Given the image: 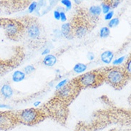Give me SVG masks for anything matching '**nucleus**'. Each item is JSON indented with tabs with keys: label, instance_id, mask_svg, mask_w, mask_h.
I'll list each match as a JSON object with an SVG mask.
<instances>
[{
	"label": "nucleus",
	"instance_id": "obj_1",
	"mask_svg": "<svg viewBox=\"0 0 131 131\" xmlns=\"http://www.w3.org/2000/svg\"><path fill=\"white\" fill-rule=\"evenodd\" d=\"M20 21L24 25V36L26 42L31 48L36 49L46 42V35L42 25L37 19L26 16Z\"/></svg>",
	"mask_w": 131,
	"mask_h": 131
},
{
	"label": "nucleus",
	"instance_id": "obj_2",
	"mask_svg": "<svg viewBox=\"0 0 131 131\" xmlns=\"http://www.w3.org/2000/svg\"><path fill=\"white\" fill-rule=\"evenodd\" d=\"M47 117H50L58 123L64 125L66 123L69 115V109L67 104L63 103L57 97L47 102L42 107Z\"/></svg>",
	"mask_w": 131,
	"mask_h": 131
},
{
	"label": "nucleus",
	"instance_id": "obj_3",
	"mask_svg": "<svg viewBox=\"0 0 131 131\" xmlns=\"http://www.w3.org/2000/svg\"><path fill=\"white\" fill-rule=\"evenodd\" d=\"M100 72L103 74L104 81L116 90L123 88L130 80V77L126 74L123 67L113 66L106 67L101 70Z\"/></svg>",
	"mask_w": 131,
	"mask_h": 131
},
{
	"label": "nucleus",
	"instance_id": "obj_4",
	"mask_svg": "<svg viewBox=\"0 0 131 131\" xmlns=\"http://www.w3.org/2000/svg\"><path fill=\"white\" fill-rule=\"evenodd\" d=\"M70 23L73 35L78 38H82L88 34L95 26L90 20L87 11L79 10Z\"/></svg>",
	"mask_w": 131,
	"mask_h": 131
},
{
	"label": "nucleus",
	"instance_id": "obj_5",
	"mask_svg": "<svg viewBox=\"0 0 131 131\" xmlns=\"http://www.w3.org/2000/svg\"><path fill=\"white\" fill-rule=\"evenodd\" d=\"M19 124L33 126L42 123L47 118L42 108H26L15 112Z\"/></svg>",
	"mask_w": 131,
	"mask_h": 131
},
{
	"label": "nucleus",
	"instance_id": "obj_6",
	"mask_svg": "<svg viewBox=\"0 0 131 131\" xmlns=\"http://www.w3.org/2000/svg\"><path fill=\"white\" fill-rule=\"evenodd\" d=\"M0 27L3 29L8 39L13 41H19L23 39L24 25L20 20L2 18L0 19Z\"/></svg>",
	"mask_w": 131,
	"mask_h": 131
},
{
	"label": "nucleus",
	"instance_id": "obj_7",
	"mask_svg": "<svg viewBox=\"0 0 131 131\" xmlns=\"http://www.w3.org/2000/svg\"><path fill=\"white\" fill-rule=\"evenodd\" d=\"M81 90L82 89L74 78L67 82L66 85L58 90L54 97L69 105L79 95Z\"/></svg>",
	"mask_w": 131,
	"mask_h": 131
},
{
	"label": "nucleus",
	"instance_id": "obj_8",
	"mask_svg": "<svg viewBox=\"0 0 131 131\" xmlns=\"http://www.w3.org/2000/svg\"><path fill=\"white\" fill-rule=\"evenodd\" d=\"M75 80L81 89L96 88L105 82L100 70L89 71L76 78Z\"/></svg>",
	"mask_w": 131,
	"mask_h": 131
},
{
	"label": "nucleus",
	"instance_id": "obj_9",
	"mask_svg": "<svg viewBox=\"0 0 131 131\" xmlns=\"http://www.w3.org/2000/svg\"><path fill=\"white\" fill-rule=\"evenodd\" d=\"M18 124L15 112L12 110L0 111V130H10Z\"/></svg>",
	"mask_w": 131,
	"mask_h": 131
},
{
	"label": "nucleus",
	"instance_id": "obj_10",
	"mask_svg": "<svg viewBox=\"0 0 131 131\" xmlns=\"http://www.w3.org/2000/svg\"><path fill=\"white\" fill-rule=\"evenodd\" d=\"M29 4V1H4L0 2V6L7 10L16 12L24 9Z\"/></svg>",
	"mask_w": 131,
	"mask_h": 131
},
{
	"label": "nucleus",
	"instance_id": "obj_11",
	"mask_svg": "<svg viewBox=\"0 0 131 131\" xmlns=\"http://www.w3.org/2000/svg\"><path fill=\"white\" fill-rule=\"evenodd\" d=\"M14 94V90L9 84H4L0 89V96L4 99H9Z\"/></svg>",
	"mask_w": 131,
	"mask_h": 131
},
{
	"label": "nucleus",
	"instance_id": "obj_12",
	"mask_svg": "<svg viewBox=\"0 0 131 131\" xmlns=\"http://www.w3.org/2000/svg\"><path fill=\"white\" fill-rule=\"evenodd\" d=\"M61 32L65 38L68 39H72L74 37L72 29L70 22L64 23L61 27Z\"/></svg>",
	"mask_w": 131,
	"mask_h": 131
},
{
	"label": "nucleus",
	"instance_id": "obj_13",
	"mask_svg": "<svg viewBox=\"0 0 131 131\" xmlns=\"http://www.w3.org/2000/svg\"><path fill=\"white\" fill-rule=\"evenodd\" d=\"M114 53L110 50H106L103 52L100 55V60L104 64H108L112 62L113 60Z\"/></svg>",
	"mask_w": 131,
	"mask_h": 131
},
{
	"label": "nucleus",
	"instance_id": "obj_14",
	"mask_svg": "<svg viewBox=\"0 0 131 131\" xmlns=\"http://www.w3.org/2000/svg\"><path fill=\"white\" fill-rule=\"evenodd\" d=\"M57 57L53 54H47L44 57L42 60V63L47 67H53L54 64L57 63Z\"/></svg>",
	"mask_w": 131,
	"mask_h": 131
},
{
	"label": "nucleus",
	"instance_id": "obj_15",
	"mask_svg": "<svg viewBox=\"0 0 131 131\" xmlns=\"http://www.w3.org/2000/svg\"><path fill=\"white\" fill-rule=\"evenodd\" d=\"M26 78V74L24 72L20 70H17L12 74V80L14 82H20L23 81Z\"/></svg>",
	"mask_w": 131,
	"mask_h": 131
},
{
	"label": "nucleus",
	"instance_id": "obj_16",
	"mask_svg": "<svg viewBox=\"0 0 131 131\" xmlns=\"http://www.w3.org/2000/svg\"><path fill=\"white\" fill-rule=\"evenodd\" d=\"M87 65L83 63H78L76 64L73 67V70L74 71V72L76 73H82L86 71L87 70Z\"/></svg>",
	"mask_w": 131,
	"mask_h": 131
},
{
	"label": "nucleus",
	"instance_id": "obj_17",
	"mask_svg": "<svg viewBox=\"0 0 131 131\" xmlns=\"http://www.w3.org/2000/svg\"><path fill=\"white\" fill-rule=\"evenodd\" d=\"M101 9H102V12L105 14H106L107 13H108L109 12H110L111 9V3L110 1H104L102 4H101Z\"/></svg>",
	"mask_w": 131,
	"mask_h": 131
},
{
	"label": "nucleus",
	"instance_id": "obj_18",
	"mask_svg": "<svg viewBox=\"0 0 131 131\" xmlns=\"http://www.w3.org/2000/svg\"><path fill=\"white\" fill-rule=\"evenodd\" d=\"M125 71V72H126V74H128L129 77H130L131 76V56L130 54L129 55V57H128V59H127V60L125 62V63L124 67Z\"/></svg>",
	"mask_w": 131,
	"mask_h": 131
},
{
	"label": "nucleus",
	"instance_id": "obj_19",
	"mask_svg": "<svg viewBox=\"0 0 131 131\" xmlns=\"http://www.w3.org/2000/svg\"><path fill=\"white\" fill-rule=\"evenodd\" d=\"M110 30L108 27H103L100 29V37L101 38H107L110 36Z\"/></svg>",
	"mask_w": 131,
	"mask_h": 131
},
{
	"label": "nucleus",
	"instance_id": "obj_20",
	"mask_svg": "<svg viewBox=\"0 0 131 131\" xmlns=\"http://www.w3.org/2000/svg\"><path fill=\"white\" fill-rule=\"evenodd\" d=\"M74 131H92V129L89 127V125L85 124L83 123H78Z\"/></svg>",
	"mask_w": 131,
	"mask_h": 131
},
{
	"label": "nucleus",
	"instance_id": "obj_21",
	"mask_svg": "<svg viewBox=\"0 0 131 131\" xmlns=\"http://www.w3.org/2000/svg\"><path fill=\"white\" fill-rule=\"evenodd\" d=\"M36 68L35 67L34 65H27V66H26L25 67V69H24V70H25V74H32V72H34L35 71Z\"/></svg>",
	"mask_w": 131,
	"mask_h": 131
},
{
	"label": "nucleus",
	"instance_id": "obj_22",
	"mask_svg": "<svg viewBox=\"0 0 131 131\" xmlns=\"http://www.w3.org/2000/svg\"><path fill=\"white\" fill-rule=\"evenodd\" d=\"M119 23H120V20H119L118 18H113L109 21L108 27H110V28L111 27H116V26L119 25Z\"/></svg>",
	"mask_w": 131,
	"mask_h": 131
},
{
	"label": "nucleus",
	"instance_id": "obj_23",
	"mask_svg": "<svg viewBox=\"0 0 131 131\" xmlns=\"http://www.w3.org/2000/svg\"><path fill=\"white\" fill-rule=\"evenodd\" d=\"M37 5H38V3L36 2H31V3L29 4V5L28 7L29 12L31 14L34 11H35L37 9Z\"/></svg>",
	"mask_w": 131,
	"mask_h": 131
},
{
	"label": "nucleus",
	"instance_id": "obj_24",
	"mask_svg": "<svg viewBox=\"0 0 131 131\" xmlns=\"http://www.w3.org/2000/svg\"><path fill=\"white\" fill-rule=\"evenodd\" d=\"M124 59L125 57H120V58H118L117 60H115L113 62V64L114 66H118V65H120V64H121L123 62Z\"/></svg>",
	"mask_w": 131,
	"mask_h": 131
},
{
	"label": "nucleus",
	"instance_id": "obj_25",
	"mask_svg": "<svg viewBox=\"0 0 131 131\" xmlns=\"http://www.w3.org/2000/svg\"><path fill=\"white\" fill-rule=\"evenodd\" d=\"M61 3L62 4H64L65 7L68 9H70L71 7H72V2H71V1L70 0H62L61 1Z\"/></svg>",
	"mask_w": 131,
	"mask_h": 131
},
{
	"label": "nucleus",
	"instance_id": "obj_26",
	"mask_svg": "<svg viewBox=\"0 0 131 131\" xmlns=\"http://www.w3.org/2000/svg\"><path fill=\"white\" fill-rule=\"evenodd\" d=\"M67 82H68L67 80H62L61 82H60L57 85V86H56V89L58 90H60V88H62L63 86H64V85L67 84Z\"/></svg>",
	"mask_w": 131,
	"mask_h": 131
},
{
	"label": "nucleus",
	"instance_id": "obj_27",
	"mask_svg": "<svg viewBox=\"0 0 131 131\" xmlns=\"http://www.w3.org/2000/svg\"><path fill=\"white\" fill-rule=\"evenodd\" d=\"M113 11H110V12H109L108 13H107V14L105 15V20H111L113 17Z\"/></svg>",
	"mask_w": 131,
	"mask_h": 131
},
{
	"label": "nucleus",
	"instance_id": "obj_28",
	"mask_svg": "<svg viewBox=\"0 0 131 131\" xmlns=\"http://www.w3.org/2000/svg\"><path fill=\"white\" fill-rule=\"evenodd\" d=\"M60 19L62 22L67 21V16H66V14L64 11H60Z\"/></svg>",
	"mask_w": 131,
	"mask_h": 131
},
{
	"label": "nucleus",
	"instance_id": "obj_29",
	"mask_svg": "<svg viewBox=\"0 0 131 131\" xmlns=\"http://www.w3.org/2000/svg\"><path fill=\"white\" fill-rule=\"evenodd\" d=\"M54 17L56 20H60V12L59 10H55L54 12Z\"/></svg>",
	"mask_w": 131,
	"mask_h": 131
},
{
	"label": "nucleus",
	"instance_id": "obj_30",
	"mask_svg": "<svg viewBox=\"0 0 131 131\" xmlns=\"http://www.w3.org/2000/svg\"><path fill=\"white\" fill-rule=\"evenodd\" d=\"M110 3H111L112 8H116L120 4L121 1H110Z\"/></svg>",
	"mask_w": 131,
	"mask_h": 131
},
{
	"label": "nucleus",
	"instance_id": "obj_31",
	"mask_svg": "<svg viewBox=\"0 0 131 131\" xmlns=\"http://www.w3.org/2000/svg\"><path fill=\"white\" fill-rule=\"evenodd\" d=\"M50 52V49H48V48H46V49H45V50H43L42 53V55H47V54H49Z\"/></svg>",
	"mask_w": 131,
	"mask_h": 131
},
{
	"label": "nucleus",
	"instance_id": "obj_32",
	"mask_svg": "<svg viewBox=\"0 0 131 131\" xmlns=\"http://www.w3.org/2000/svg\"><path fill=\"white\" fill-rule=\"evenodd\" d=\"M88 59L90 60H94V58H95V55H94V54L90 52V53H88Z\"/></svg>",
	"mask_w": 131,
	"mask_h": 131
},
{
	"label": "nucleus",
	"instance_id": "obj_33",
	"mask_svg": "<svg viewBox=\"0 0 131 131\" xmlns=\"http://www.w3.org/2000/svg\"><path fill=\"white\" fill-rule=\"evenodd\" d=\"M40 104H41V102H40V101H37V102H35V103H34V105H35V107H37L39 106Z\"/></svg>",
	"mask_w": 131,
	"mask_h": 131
}]
</instances>
